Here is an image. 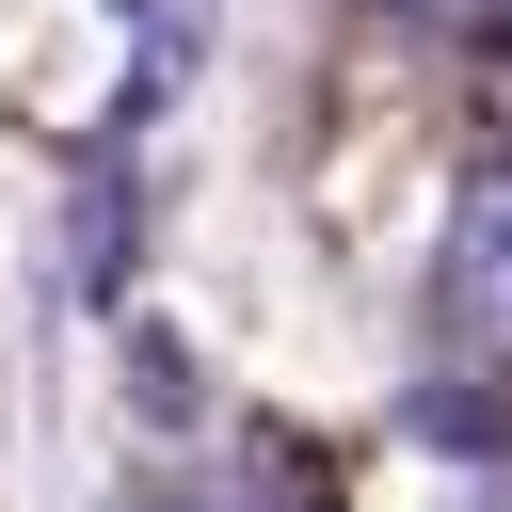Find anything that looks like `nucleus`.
Here are the masks:
<instances>
[{"label": "nucleus", "instance_id": "nucleus-2", "mask_svg": "<svg viewBox=\"0 0 512 512\" xmlns=\"http://www.w3.org/2000/svg\"><path fill=\"white\" fill-rule=\"evenodd\" d=\"M368 16H400V32H480L496 0H368Z\"/></svg>", "mask_w": 512, "mask_h": 512}, {"label": "nucleus", "instance_id": "nucleus-1", "mask_svg": "<svg viewBox=\"0 0 512 512\" xmlns=\"http://www.w3.org/2000/svg\"><path fill=\"white\" fill-rule=\"evenodd\" d=\"M448 336L464 352H512V160L464 192V224H448Z\"/></svg>", "mask_w": 512, "mask_h": 512}]
</instances>
